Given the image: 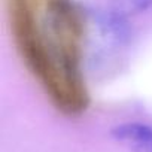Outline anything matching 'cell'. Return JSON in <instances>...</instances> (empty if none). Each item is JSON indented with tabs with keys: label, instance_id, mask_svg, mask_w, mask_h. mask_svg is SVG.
Returning <instances> with one entry per match:
<instances>
[{
	"label": "cell",
	"instance_id": "cell-1",
	"mask_svg": "<svg viewBox=\"0 0 152 152\" xmlns=\"http://www.w3.org/2000/svg\"><path fill=\"white\" fill-rule=\"evenodd\" d=\"M15 48L61 113L87 110L90 94L82 72L90 12L75 0H6Z\"/></svg>",
	"mask_w": 152,
	"mask_h": 152
},
{
	"label": "cell",
	"instance_id": "cell-2",
	"mask_svg": "<svg viewBox=\"0 0 152 152\" xmlns=\"http://www.w3.org/2000/svg\"><path fill=\"white\" fill-rule=\"evenodd\" d=\"M112 137L131 152H152V127L143 122H122L110 130Z\"/></svg>",
	"mask_w": 152,
	"mask_h": 152
},
{
	"label": "cell",
	"instance_id": "cell-3",
	"mask_svg": "<svg viewBox=\"0 0 152 152\" xmlns=\"http://www.w3.org/2000/svg\"><path fill=\"white\" fill-rule=\"evenodd\" d=\"M102 8L112 15L127 20L133 15H139L152 8V0H106Z\"/></svg>",
	"mask_w": 152,
	"mask_h": 152
}]
</instances>
